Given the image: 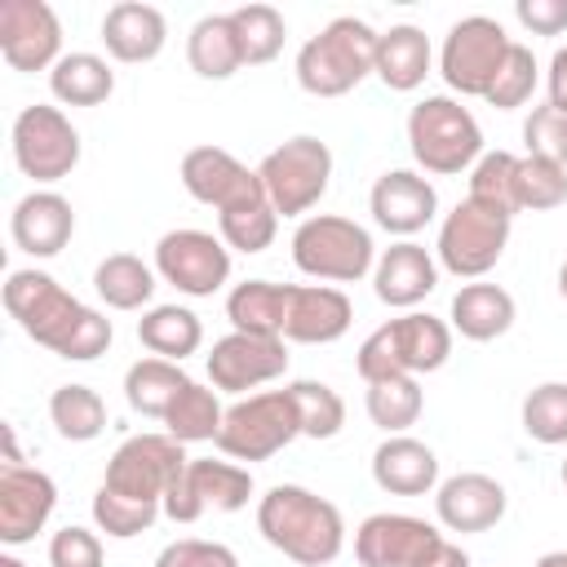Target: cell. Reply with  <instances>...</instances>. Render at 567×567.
<instances>
[{
	"label": "cell",
	"mask_w": 567,
	"mask_h": 567,
	"mask_svg": "<svg viewBox=\"0 0 567 567\" xmlns=\"http://www.w3.org/2000/svg\"><path fill=\"white\" fill-rule=\"evenodd\" d=\"M514 204H518V213L523 208H532V213L563 208L567 204V168L554 164V159H540V155H518V168H514Z\"/></svg>",
	"instance_id": "f35d334b"
},
{
	"label": "cell",
	"mask_w": 567,
	"mask_h": 567,
	"mask_svg": "<svg viewBox=\"0 0 567 567\" xmlns=\"http://www.w3.org/2000/svg\"><path fill=\"white\" fill-rule=\"evenodd\" d=\"M509 221L514 217H505V213H496V208H487V204H478V199L465 195L443 217V226H439V244H434L439 266L452 270L456 279L487 275L501 261L505 244H509Z\"/></svg>",
	"instance_id": "9c48e42d"
},
{
	"label": "cell",
	"mask_w": 567,
	"mask_h": 567,
	"mask_svg": "<svg viewBox=\"0 0 567 567\" xmlns=\"http://www.w3.org/2000/svg\"><path fill=\"white\" fill-rule=\"evenodd\" d=\"M523 434L545 447L567 443V381H540L523 399Z\"/></svg>",
	"instance_id": "60d3db41"
},
{
	"label": "cell",
	"mask_w": 567,
	"mask_h": 567,
	"mask_svg": "<svg viewBox=\"0 0 567 567\" xmlns=\"http://www.w3.org/2000/svg\"><path fill=\"white\" fill-rule=\"evenodd\" d=\"M9 235L27 257H58L75 235V208L58 190H31L13 204Z\"/></svg>",
	"instance_id": "7402d4cb"
},
{
	"label": "cell",
	"mask_w": 567,
	"mask_h": 567,
	"mask_svg": "<svg viewBox=\"0 0 567 567\" xmlns=\"http://www.w3.org/2000/svg\"><path fill=\"white\" fill-rule=\"evenodd\" d=\"M536 80H540V66H536L532 49L527 44H509V53H505L496 80L487 84L483 102L496 106V111H514V106H523L536 93Z\"/></svg>",
	"instance_id": "ee69618b"
},
{
	"label": "cell",
	"mask_w": 567,
	"mask_h": 567,
	"mask_svg": "<svg viewBox=\"0 0 567 567\" xmlns=\"http://www.w3.org/2000/svg\"><path fill=\"white\" fill-rule=\"evenodd\" d=\"M221 416H226V408L217 403V394L208 385H199V381H186V390L173 399L164 425H168V434L177 443H208V439L217 443Z\"/></svg>",
	"instance_id": "d590c367"
},
{
	"label": "cell",
	"mask_w": 567,
	"mask_h": 567,
	"mask_svg": "<svg viewBox=\"0 0 567 567\" xmlns=\"http://www.w3.org/2000/svg\"><path fill=\"white\" fill-rule=\"evenodd\" d=\"M350 297L332 284H288L284 301V341L297 346H328L350 332Z\"/></svg>",
	"instance_id": "ac0fdd59"
},
{
	"label": "cell",
	"mask_w": 567,
	"mask_h": 567,
	"mask_svg": "<svg viewBox=\"0 0 567 567\" xmlns=\"http://www.w3.org/2000/svg\"><path fill=\"white\" fill-rule=\"evenodd\" d=\"M49 421L58 425L62 439L89 443V439H97V434L106 430V403H102L97 390L71 381V385H58V390L49 394Z\"/></svg>",
	"instance_id": "e575fe53"
},
{
	"label": "cell",
	"mask_w": 567,
	"mask_h": 567,
	"mask_svg": "<svg viewBox=\"0 0 567 567\" xmlns=\"http://www.w3.org/2000/svg\"><path fill=\"white\" fill-rule=\"evenodd\" d=\"M168 22L155 4L142 0H120L102 13V44L115 62H151L164 53Z\"/></svg>",
	"instance_id": "cb8c5ba5"
},
{
	"label": "cell",
	"mask_w": 567,
	"mask_h": 567,
	"mask_svg": "<svg viewBox=\"0 0 567 567\" xmlns=\"http://www.w3.org/2000/svg\"><path fill=\"white\" fill-rule=\"evenodd\" d=\"M452 354V328L434 315L408 310L399 319H385L381 328H372L359 346V377L368 381H385V377H421V372H439Z\"/></svg>",
	"instance_id": "3957f363"
},
{
	"label": "cell",
	"mask_w": 567,
	"mask_h": 567,
	"mask_svg": "<svg viewBox=\"0 0 567 567\" xmlns=\"http://www.w3.org/2000/svg\"><path fill=\"white\" fill-rule=\"evenodd\" d=\"M49 89L62 106H97L115 93V71L97 53H62V62L49 71Z\"/></svg>",
	"instance_id": "d6a6232c"
},
{
	"label": "cell",
	"mask_w": 567,
	"mask_h": 567,
	"mask_svg": "<svg viewBox=\"0 0 567 567\" xmlns=\"http://www.w3.org/2000/svg\"><path fill=\"white\" fill-rule=\"evenodd\" d=\"M363 403H368L372 425H381L385 434H403L408 425H416L425 394H421L416 377H385V381H368Z\"/></svg>",
	"instance_id": "8d00e7d4"
},
{
	"label": "cell",
	"mask_w": 567,
	"mask_h": 567,
	"mask_svg": "<svg viewBox=\"0 0 567 567\" xmlns=\"http://www.w3.org/2000/svg\"><path fill=\"white\" fill-rule=\"evenodd\" d=\"M0 53L13 71H53L62 62V22L44 0H0Z\"/></svg>",
	"instance_id": "5bb4252c"
},
{
	"label": "cell",
	"mask_w": 567,
	"mask_h": 567,
	"mask_svg": "<svg viewBox=\"0 0 567 567\" xmlns=\"http://www.w3.org/2000/svg\"><path fill=\"white\" fill-rule=\"evenodd\" d=\"M190 465V461H186ZM186 465L177 470V478L168 483V492H164V514L173 518V523H195L199 514H204V505L195 501V492H190V483H186Z\"/></svg>",
	"instance_id": "f907efd6"
},
{
	"label": "cell",
	"mask_w": 567,
	"mask_h": 567,
	"mask_svg": "<svg viewBox=\"0 0 567 567\" xmlns=\"http://www.w3.org/2000/svg\"><path fill=\"white\" fill-rule=\"evenodd\" d=\"M523 142H527V155H540V159H554L567 168V111L558 106H536L523 124Z\"/></svg>",
	"instance_id": "bcb514c9"
},
{
	"label": "cell",
	"mask_w": 567,
	"mask_h": 567,
	"mask_svg": "<svg viewBox=\"0 0 567 567\" xmlns=\"http://www.w3.org/2000/svg\"><path fill=\"white\" fill-rule=\"evenodd\" d=\"M186 443H177L173 434H133L124 439L102 474V487L142 505H159L164 509V492L177 478V470L186 465Z\"/></svg>",
	"instance_id": "30bf717a"
},
{
	"label": "cell",
	"mask_w": 567,
	"mask_h": 567,
	"mask_svg": "<svg viewBox=\"0 0 567 567\" xmlns=\"http://www.w3.org/2000/svg\"><path fill=\"white\" fill-rule=\"evenodd\" d=\"M297 412H301V434L306 439H337L346 425V403L332 385L323 381H288Z\"/></svg>",
	"instance_id": "7bdbcfd3"
},
{
	"label": "cell",
	"mask_w": 567,
	"mask_h": 567,
	"mask_svg": "<svg viewBox=\"0 0 567 567\" xmlns=\"http://www.w3.org/2000/svg\"><path fill=\"white\" fill-rule=\"evenodd\" d=\"M235 22V35H239V53H244V66H261V62H275L279 49H284V13L275 4H244L230 13Z\"/></svg>",
	"instance_id": "74e56055"
},
{
	"label": "cell",
	"mask_w": 567,
	"mask_h": 567,
	"mask_svg": "<svg viewBox=\"0 0 567 567\" xmlns=\"http://www.w3.org/2000/svg\"><path fill=\"white\" fill-rule=\"evenodd\" d=\"M155 275L186 297H213L230 279V248L221 244V235L195 226L168 230L155 244Z\"/></svg>",
	"instance_id": "4fadbf2b"
},
{
	"label": "cell",
	"mask_w": 567,
	"mask_h": 567,
	"mask_svg": "<svg viewBox=\"0 0 567 567\" xmlns=\"http://www.w3.org/2000/svg\"><path fill=\"white\" fill-rule=\"evenodd\" d=\"M257 177H261V186H266V195H270V204H275L279 217H301L328 190L332 151H328V142H319L310 133H297V137L279 142L257 164Z\"/></svg>",
	"instance_id": "ba28073f"
},
{
	"label": "cell",
	"mask_w": 567,
	"mask_h": 567,
	"mask_svg": "<svg viewBox=\"0 0 567 567\" xmlns=\"http://www.w3.org/2000/svg\"><path fill=\"white\" fill-rule=\"evenodd\" d=\"M275 230H279V213H275L270 195H261L252 204H239L230 213H217V235L235 252H261V248H270L275 244Z\"/></svg>",
	"instance_id": "ab89813d"
},
{
	"label": "cell",
	"mask_w": 567,
	"mask_h": 567,
	"mask_svg": "<svg viewBox=\"0 0 567 567\" xmlns=\"http://www.w3.org/2000/svg\"><path fill=\"white\" fill-rule=\"evenodd\" d=\"M430 62H434V49H430V35L421 27L399 22V27H390V31L377 35V66H372V75L385 89L412 93L416 84H425Z\"/></svg>",
	"instance_id": "484cf974"
},
{
	"label": "cell",
	"mask_w": 567,
	"mask_h": 567,
	"mask_svg": "<svg viewBox=\"0 0 567 567\" xmlns=\"http://www.w3.org/2000/svg\"><path fill=\"white\" fill-rule=\"evenodd\" d=\"M536 567H567V549H554V554H540Z\"/></svg>",
	"instance_id": "db71d44e"
},
{
	"label": "cell",
	"mask_w": 567,
	"mask_h": 567,
	"mask_svg": "<svg viewBox=\"0 0 567 567\" xmlns=\"http://www.w3.org/2000/svg\"><path fill=\"white\" fill-rule=\"evenodd\" d=\"M368 208H372V221L390 235H416L425 230V221L434 217L439 208V195L430 186V177L412 173V168H390L372 182V195H368Z\"/></svg>",
	"instance_id": "44dd1931"
},
{
	"label": "cell",
	"mask_w": 567,
	"mask_h": 567,
	"mask_svg": "<svg viewBox=\"0 0 567 567\" xmlns=\"http://www.w3.org/2000/svg\"><path fill=\"white\" fill-rule=\"evenodd\" d=\"M58 505V487L44 470L31 465H4L0 470V540L27 545L49 523Z\"/></svg>",
	"instance_id": "d6986e66"
},
{
	"label": "cell",
	"mask_w": 567,
	"mask_h": 567,
	"mask_svg": "<svg viewBox=\"0 0 567 567\" xmlns=\"http://www.w3.org/2000/svg\"><path fill=\"white\" fill-rule=\"evenodd\" d=\"M545 84H549V106H558V111H567V44H563V49H554V58H549V75H545Z\"/></svg>",
	"instance_id": "816d5d0a"
},
{
	"label": "cell",
	"mask_w": 567,
	"mask_h": 567,
	"mask_svg": "<svg viewBox=\"0 0 567 567\" xmlns=\"http://www.w3.org/2000/svg\"><path fill=\"white\" fill-rule=\"evenodd\" d=\"M505 487L492 478V474H478V470H465V474H452L434 487V514L447 532H487L505 518Z\"/></svg>",
	"instance_id": "ffe728a7"
},
{
	"label": "cell",
	"mask_w": 567,
	"mask_h": 567,
	"mask_svg": "<svg viewBox=\"0 0 567 567\" xmlns=\"http://www.w3.org/2000/svg\"><path fill=\"white\" fill-rule=\"evenodd\" d=\"M563 487H567V461H563Z\"/></svg>",
	"instance_id": "6f0895ef"
},
{
	"label": "cell",
	"mask_w": 567,
	"mask_h": 567,
	"mask_svg": "<svg viewBox=\"0 0 567 567\" xmlns=\"http://www.w3.org/2000/svg\"><path fill=\"white\" fill-rule=\"evenodd\" d=\"M514 18L532 35H563L567 31V0H518Z\"/></svg>",
	"instance_id": "681fc988"
},
{
	"label": "cell",
	"mask_w": 567,
	"mask_h": 567,
	"mask_svg": "<svg viewBox=\"0 0 567 567\" xmlns=\"http://www.w3.org/2000/svg\"><path fill=\"white\" fill-rule=\"evenodd\" d=\"M434 288H439V266H434V257H430L421 244H412V239L390 244V248L377 257V266H372V292H377V301H385V306H394V310H412V306L425 301Z\"/></svg>",
	"instance_id": "603a6c76"
},
{
	"label": "cell",
	"mask_w": 567,
	"mask_h": 567,
	"mask_svg": "<svg viewBox=\"0 0 567 567\" xmlns=\"http://www.w3.org/2000/svg\"><path fill=\"white\" fill-rule=\"evenodd\" d=\"M284 301H288V284L244 279V284H235L230 297H226V319L235 323V332L284 337Z\"/></svg>",
	"instance_id": "f546056e"
},
{
	"label": "cell",
	"mask_w": 567,
	"mask_h": 567,
	"mask_svg": "<svg viewBox=\"0 0 567 567\" xmlns=\"http://www.w3.org/2000/svg\"><path fill=\"white\" fill-rule=\"evenodd\" d=\"M377 35L363 18H332L297 49V84L315 97H341L377 66Z\"/></svg>",
	"instance_id": "277c9868"
},
{
	"label": "cell",
	"mask_w": 567,
	"mask_h": 567,
	"mask_svg": "<svg viewBox=\"0 0 567 567\" xmlns=\"http://www.w3.org/2000/svg\"><path fill=\"white\" fill-rule=\"evenodd\" d=\"M558 292H563V301H567V261L558 266Z\"/></svg>",
	"instance_id": "9f6ffc18"
},
{
	"label": "cell",
	"mask_w": 567,
	"mask_h": 567,
	"mask_svg": "<svg viewBox=\"0 0 567 567\" xmlns=\"http://www.w3.org/2000/svg\"><path fill=\"white\" fill-rule=\"evenodd\" d=\"M514 168H518V155L509 151H483L478 164L470 168V199L514 217L518 204H514Z\"/></svg>",
	"instance_id": "b9f144b4"
},
{
	"label": "cell",
	"mask_w": 567,
	"mask_h": 567,
	"mask_svg": "<svg viewBox=\"0 0 567 567\" xmlns=\"http://www.w3.org/2000/svg\"><path fill=\"white\" fill-rule=\"evenodd\" d=\"M0 567H27L18 554H0Z\"/></svg>",
	"instance_id": "11a10c76"
},
{
	"label": "cell",
	"mask_w": 567,
	"mask_h": 567,
	"mask_svg": "<svg viewBox=\"0 0 567 567\" xmlns=\"http://www.w3.org/2000/svg\"><path fill=\"white\" fill-rule=\"evenodd\" d=\"M155 567H239L235 549L221 545V540H199V536H186V540H173L159 549Z\"/></svg>",
	"instance_id": "7dc6e473"
},
{
	"label": "cell",
	"mask_w": 567,
	"mask_h": 567,
	"mask_svg": "<svg viewBox=\"0 0 567 567\" xmlns=\"http://www.w3.org/2000/svg\"><path fill=\"white\" fill-rule=\"evenodd\" d=\"M443 532L412 514H372L354 532V558L363 567H416Z\"/></svg>",
	"instance_id": "e0dca14e"
},
{
	"label": "cell",
	"mask_w": 567,
	"mask_h": 567,
	"mask_svg": "<svg viewBox=\"0 0 567 567\" xmlns=\"http://www.w3.org/2000/svg\"><path fill=\"white\" fill-rule=\"evenodd\" d=\"M288 372V341L284 337H252V332H230L213 341L208 350V377L226 394L257 390L275 377Z\"/></svg>",
	"instance_id": "2e32d148"
},
{
	"label": "cell",
	"mask_w": 567,
	"mask_h": 567,
	"mask_svg": "<svg viewBox=\"0 0 567 567\" xmlns=\"http://www.w3.org/2000/svg\"><path fill=\"white\" fill-rule=\"evenodd\" d=\"M408 146L425 173H461L478 164L483 128L470 115V106H461L447 93H434L408 111Z\"/></svg>",
	"instance_id": "5b68a950"
},
{
	"label": "cell",
	"mask_w": 567,
	"mask_h": 567,
	"mask_svg": "<svg viewBox=\"0 0 567 567\" xmlns=\"http://www.w3.org/2000/svg\"><path fill=\"white\" fill-rule=\"evenodd\" d=\"M137 341H142L155 359L182 363L186 354L199 350L204 323H199V315L186 310V306H151V310L137 319Z\"/></svg>",
	"instance_id": "4dcf8cb0"
},
{
	"label": "cell",
	"mask_w": 567,
	"mask_h": 567,
	"mask_svg": "<svg viewBox=\"0 0 567 567\" xmlns=\"http://www.w3.org/2000/svg\"><path fill=\"white\" fill-rule=\"evenodd\" d=\"M13 159L31 182H62L80 164V133L58 106H22L13 120Z\"/></svg>",
	"instance_id": "7c38bea8"
},
{
	"label": "cell",
	"mask_w": 567,
	"mask_h": 567,
	"mask_svg": "<svg viewBox=\"0 0 567 567\" xmlns=\"http://www.w3.org/2000/svg\"><path fill=\"white\" fill-rule=\"evenodd\" d=\"M514 297L501 284H461L452 297V328L465 341H496L514 328Z\"/></svg>",
	"instance_id": "4316f807"
},
{
	"label": "cell",
	"mask_w": 567,
	"mask_h": 567,
	"mask_svg": "<svg viewBox=\"0 0 567 567\" xmlns=\"http://www.w3.org/2000/svg\"><path fill=\"white\" fill-rule=\"evenodd\" d=\"M509 35L496 18H483V13H470L461 18L447 35H443V49H439V75L447 80V89H456L461 97H483L487 84L496 80L505 53H509Z\"/></svg>",
	"instance_id": "8fae6325"
},
{
	"label": "cell",
	"mask_w": 567,
	"mask_h": 567,
	"mask_svg": "<svg viewBox=\"0 0 567 567\" xmlns=\"http://www.w3.org/2000/svg\"><path fill=\"white\" fill-rule=\"evenodd\" d=\"M4 310L18 319V328L53 350L58 359L71 363H89L97 354H106L111 346V319L93 306H84L80 297H71L53 275L27 266V270H9L4 279Z\"/></svg>",
	"instance_id": "6da1fadb"
},
{
	"label": "cell",
	"mask_w": 567,
	"mask_h": 567,
	"mask_svg": "<svg viewBox=\"0 0 567 567\" xmlns=\"http://www.w3.org/2000/svg\"><path fill=\"white\" fill-rule=\"evenodd\" d=\"M182 186H186L190 199H199V204H208L217 213H230V208L252 204V199L266 195L257 168L239 164L221 146H190L182 155Z\"/></svg>",
	"instance_id": "9a60e30c"
},
{
	"label": "cell",
	"mask_w": 567,
	"mask_h": 567,
	"mask_svg": "<svg viewBox=\"0 0 567 567\" xmlns=\"http://www.w3.org/2000/svg\"><path fill=\"white\" fill-rule=\"evenodd\" d=\"M164 509L159 505H142V501H128V496H115L106 487L93 492V523L97 532L115 536V540H128L137 532H151V523L159 518Z\"/></svg>",
	"instance_id": "f6af8a7d"
},
{
	"label": "cell",
	"mask_w": 567,
	"mask_h": 567,
	"mask_svg": "<svg viewBox=\"0 0 567 567\" xmlns=\"http://www.w3.org/2000/svg\"><path fill=\"white\" fill-rule=\"evenodd\" d=\"M49 567H102V540L89 527H62L49 540Z\"/></svg>",
	"instance_id": "c3c4849f"
},
{
	"label": "cell",
	"mask_w": 567,
	"mask_h": 567,
	"mask_svg": "<svg viewBox=\"0 0 567 567\" xmlns=\"http://www.w3.org/2000/svg\"><path fill=\"white\" fill-rule=\"evenodd\" d=\"M186 483H190V492H195V501L204 509H221V514L244 509L248 496H252V474H248V465H235V461L190 456Z\"/></svg>",
	"instance_id": "1f68e13d"
},
{
	"label": "cell",
	"mask_w": 567,
	"mask_h": 567,
	"mask_svg": "<svg viewBox=\"0 0 567 567\" xmlns=\"http://www.w3.org/2000/svg\"><path fill=\"white\" fill-rule=\"evenodd\" d=\"M186 381H190V377H186L182 363L146 354V359H137V363L124 372V399H128L133 412L164 421L168 408H173V399L186 390Z\"/></svg>",
	"instance_id": "f1b7e54d"
},
{
	"label": "cell",
	"mask_w": 567,
	"mask_h": 567,
	"mask_svg": "<svg viewBox=\"0 0 567 567\" xmlns=\"http://www.w3.org/2000/svg\"><path fill=\"white\" fill-rule=\"evenodd\" d=\"M372 478L390 496H425L439 487V456L412 434H385L372 452Z\"/></svg>",
	"instance_id": "d4e9b609"
},
{
	"label": "cell",
	"mask_w": 567,
	"mask_h": 567,
	"mask_svg": "<svg viewBox=\"0 0 567 567\" xmlns=\"http://www.w3.org/2000/svg\"><path fill=\"white\" fill-rule=\"evenodd\" d=\"M416 567H470V554L443 536V540H439V545H434V549H430V554H425Z\"/></svg>",
	"instance_id": "f5cc1de1"
},
{
	"label": "cell",
	"mask_w": 567,
	"mask_h": 567,
	"mask_svg": "<svg viewBox=\"0 0 567 567\" xmlns=\"http://www.w3.org/2000/svg\"><path fill=\"white\" fill-rule=\"evenodd\" d=\"M292 261L310 279L354 284L377 266V244L368 226L337 213H315L292 230Z\"/></svg>",
	"instance_id": "8992f818"
},
{
	"label": "cell",
	"mask_w": 567,
	"mask_h": 567,
	"mask_svg": "<svg viewBox=\"0 0 567 567\" xmlns=\"http://www.w3.org/2000/svg\"><path fill=\"white\" fill-rule=\"evenodd\" d=\"M292 439H301V412H297V399L288 385L230 403L221 416V430H217V447L230 461H266V456L284 452Z\"/></svg>",
	"instance_id": "52a82bcc"
},
{
	"label": "cell",
	"mask_w": 567,
	"mask_h": 567,
	"mask_svg": "<svg viewBox=\"0 0 567 567\" xmlns=\"http://www.w3.org/2000/svg\"><path fill=\"white\" fill-rule=\"evenodd\" d=\"M257 532L266 545H275L284 558L301 567H328L346 549V518L341 509L297 483H275L257 501Z\"/></svg>",
	"instance_id": "7a4b0ae2"
},
{
	"label": "cell",
	"mask_w": 567,
	"mask_h": 567,
	"mask_svg": "<svg viewBox=\"0 0 567 567\" xmlns=\"http://www.w3.org/2000/svg\"><path fill=\"white\" fill-rule=\"evenodd\" d=\"M186 62L204 80H230L244 66V53H239V35H235L230 13H208V18H199L190 27V35H186Z\"/></svg>",
	"instance_id": "83f0119b"
},
{
	"label": "cell",
	"mask_w": 567,
	"mask_h": 567,
	"mask_svg": "<svg viewBox=\"0 0 567 567\" xmlns=\"http://www.w3.org/2000/svg\"><path fill=\"white\" fill-rule=\"evenodd\" d=\"M93 288L111 310H142L155 292V270L133 252H111L97 261Z\"/></svg>",
	"instance_id": "836d02e7"
}]
</instances>
